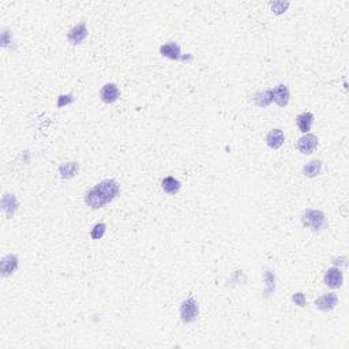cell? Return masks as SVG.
<instances>
[{"label":"cell","mask_w":349,"mask_h":349,"mask_svg":"<svg viewBox=\"0 0 349 349\" xmlns=\"http://www.w3.org/2000/svg\"><path fill=\"white\" fill-rule=\"evenodd\" d=\"M120 186L116 180L108 179L96 184L85 195V203L92 209H101L112 202L119 194Z\"/></svg>","instance_id":"cell-1"},{"label":"cell","mask_w":349,"mask_h":349,"mask_svg":"<svg viewBox=\"0 0 349 349\" xmlns=\"http://www.w3.org/2000/svg\"><path fill=\"white\" fill-rule=\"evenodd\" d=\"M301 224L311 231H321L327 225L326 222V217L323 215V212L321 210H315V209H310L303 213L301 215Z\"/></svg>","instance_id":"cell-2"},{"label":"cell","mask_w":349,"mask_h":349,"mask_svg":"<svg viewBox=\"0 0 349 349\" xmlns=\"http://www.w3.org/2000/svg\"><path fill=\"white\" fill-rule=\"evenodd\" d=\"M199 317V307L192 297H188L180 306V318L184 323H192Z\"/></svg>","instance_id":"cell-3"},{"label":"cell","mask_w":349,"mask_h":349,"mask_svg":"<svg viewBox=\"0 0 349 349\" xmlns=\"http://www.w3.org/2000/svg\"><path fill=\"white\" fill-rule=\"evenodd\" d=\"M318 146V138L314 134H306L297 141V149L303 154L313 153Z\"/></svg>","instance_id":"cell-4"},{"label":"cell","mask_w":349,"mask_h":349,"mask_svg":"<svg viewBox=\"0 0 349 349\" xmlns=\"http://www.w3.org/2000/svg\"><path fill=\"white\" fill-rule=\"evenodd\" d=\"M343 271L337 268H330L325 274V284L331 289H337L343 285Z\"/></svg>","instance_id":"cell-5"},{"label":"cell","mask_w":349,"mask_h":349,"mask_svg":"<svg viewBox=\"0 0 349 349\" xmlns=\"http://www.w3.org/2000/svg\"><path fill=\"white\" fill-rule=\"evenodd\" d=\"M271 92V100L276 103L278 107H287L289 103V89L288 86L278 85L274 89L270 90Z\"/></svg>","instance_id":"cell-6"},{"label":"cell","mask_w":349,"mask_h":349,"mask_svg":"<svg viewBox=\"0 0 349 349\" xmlns=\"http://www.w3.org/2000/svg\"><path fill=\"white\" fill-rule=\"evenodd\" d=\"M18 258L15 255H6V257L1 259L0 262V271H1V276L8 277L10 274H12L15 270L18 269Z\"/></svg>","instance_id":"cell-7"},{"label":"cell","mask_w":349,"mask_h":349,"mask_svg":"<svg viewBox=\"0 0 349 349\" xmlns=\"http://www.w3.org/2000/svg\"><path fill=\"white\" fill-rule=\"evenodd\" d=\"M337 303H338L337 295L326 294L315 300V306H317V308H319L321 311H330V310H333L334 307L337 306Z\"/></svg>","instance_id":"cell-8"},{"label":"cell","mask_w":349,"mask_h":349,"mask_svg":"<svg viewBox=\"0 0 349 349\" xmlns=\"http://www.w3.org/2000/svg\"><path fill=\"white\" fill-rule=\"evenodd\" d=\"M87 37V27L85 24H80L77 26H74L71 30L68 31L67 38L73 45H78Z\"/></svg>","instance_id":"cell-9"},{"label":"cell","mask_w":349,"mask_h":349,"mask_svg":"<svg viewBox=\"0 0 349 349\" xmlns=\"http://www.w3.org/2000/svg\"><path fill=\"white\" fill-rule=\"evenodd\" d=\"M100 96H101V100L107 103V104H112L115 103L119 96H120V92H119V87H117L115 83H107V85L103 86L101 92H100Z\"/></svg>","instance_id":"cell-10"},{"label":"cell","mask_w":349,"mask_h":349,"mask_svg":"<svg viewBox=\"0 0 349 349\" xmlns=\"http://www.w3.org/2000/svg\"><path fill=\"white\" fill-rule=\"evenodd\" d=\"M18 206V201H17L15 195H10V194H4L3 195V198H1V209L6 213L7 218H12V215L17 212Z\"/></svg>","instance_id":"cell-11"},{"label":"cell","mask_w":349,"mask_h":349,"mask_svg":"<svg viewBox=\"0 0 349 349\" xmlns=\"http://www.w3.org/2000/svg\"><path fill=\"white\" fill-rule=\"evenodd\" d=\"M284 141H285V135H284V133L280 129L271 130L268 134V136H266V143L271 149H280Z\"/></svg>","instance_id":"cell-12"},{"label":"cell","mask_w":349,"mask_h":349,"mask_svg":"<svg viewBox=\"0 0 349 349\" xmlns=\"http://www.w3.org/2000/svg\"><path fill=\"white\" fill-rule=\"evenodd\" d=\"M160 54L172 60L180 59V47L176 43H166L160 48Z\"/></svg>","instance_id":"cell-13"},{"label":"cell","mask_w":349,"mask_h":349,"mask_svg":"<svg viewBox=\"0 0 349 349\" xmlns=\"http://www.w3.org/2000/svg\"><path fill=\"white\" fill-rule=\"evenodd\" d=\"M313 123H314V115L313 113H310V112L300 113L299 116L296 117V124H297V127H299V130H300L301 133H304V134H307V133L311 130Z\"/></svg>","instance_id":"cell-14"},{"label":"cell","mask_w":349,"mask_h":349,"mask_svg":"<svg viewBox=\"0 0 349 349\" xmlns=\"http://www.w3.org/2000/svg\"><path fill=\"white\" fill-rule=\"evenodd\" d=\"M161 186H162V190L165 191L166 194H169V195H175V194H178L179 190H180V187H182L180 182H179L178 179L173 178V176H168V178L164 179L162 183H161Z\"/></svg>","instance_id":"cell-15"},{"label":"cell","mask_w":349,"mask_h":349,"mask_svg":"<svg viewBox=\"0 0 349 349\" xmlns=\"http://www.w3.org/2000/svg\"><path fill=\"white\" fill-rule=\"evenodd\" d=\"M322 171V161L321 160H313L303 168V173L307 178H317Z\"/></svg>","instance_id":"cell-16"},{"label":"cell","mask_w":349,"mask_h":349,"mask_svg":"<svg viewBox=\"0 0 349 349\" xmlns=\"http://www.w3.org/2000/svg\"><path fill=\"white\" fill-rule=\"evenodd\" d=\"M80 171V165L78 162H64L59 166V172H60V176L63 179H71L74 178Z\"/></svg>","instance_id":"cell-17"},{"label":"cell","mask_w":349,"mask_h":349,"mask_svg":"<svg viewBox=\"0 0 349 349\" xmlns=\"http://www.w3.org/2000/svg\"><path fill=\"white\" fill-rule=\"evenodd\" d=\"M271 101H273V100H271V92H270V90L259 92L254 96V103H255L258 107H268Z\"/></svg>","instance_id":"cell-18"},{"label":"cell","mask_w":349,"mask_h":349,"mask_svg":"<svg viewBox=\"0 0 349 349\" xmlns=\"http://www.w3.org/2000/svg\"><path fill=\"white\" fill-rule=\"evenodd\" d=\"M105 231H107V225H105L104 222H100V224H96V225L93 227L90 236H92V239L100 240L105 235Z\"/></svg>","instance_id":"cell-19"},{"label":"cell","mask_w":349,"mask_h":349,"mask_svg":"<svg viewBox=\"0 0 349 349\" xmlns=\"http://www.w3.org/2000/svg\"><path fill=\"white\" fill-rule=\"evenodd\" d=\"M289 7V3H284V1H276V3H273L271 4V8H273V11L276 12V14H282V12H285V10Z\"/></svg>","instance_id":"cell-20"},{"label":"cell","mask_w":349,"mask_h":349,"mask_svg":"<svg viewBox=\"0 0 349 349\" xmlns=\"http://www.w3.org/2000/svg\"><path fill=\"white\" fill-rule=\"evenodd\" d=\"M73 101H74L73 94H67V96H60V97L57 98V107H59V108H61V107H64V105L71 104Z\"/></svg>","instance_id":"cell-21"},{"label":"cell","mask_w":349,"mask_h":349,"mask_svg":"<svg viewBox=\"0 0 349 349\" xmlns=\"http://www.w3.org/2000/svg\"><path fill=\"white\" fill-rule=\"evenodd\" d=\"M292 299H294V301L296 303V304H297V306L303 307L304 304H306V297H304V295L300 294V292H299V294L294 295V297H292Z\"/></svg>","instance_id":"cell-22"}]
</instances>
